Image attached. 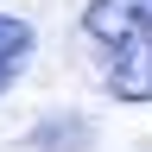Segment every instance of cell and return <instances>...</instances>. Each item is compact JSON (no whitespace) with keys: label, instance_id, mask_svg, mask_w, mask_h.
I'll return each mask as SVG.
<instances>
[{"label":"cell","instance_id":"obj_3","mask_svg":"<svg viewBox=\"0 0 152 152\" xmlns=\"http://www.w3.org/2000/svg\"><path fill=\"white\" fill-rule=\"evenodd\" d=\"M32 152H83L89 146V121H45V127H32V140H26Z\"/></svg>","mask_w":152,"mask_h":152},{"label":"cell","instance_id":"obj_2","mask_svg":"<svg viewBox=\"0 0 152 152\" xmlns=\"http://www.w3.org/2000/svg\"><path fill=\"white\" fill-rule=\"evenodd\" d=\"M32 51H38V32H32L19 13H0V95H7L19 76H26Z\"/></svg>","mask_w":152,"mask_h":152},{"label":"cell","instance_id":"obj_1","mask_svg":"<svg viewBox=\"0 0 152 152\" xmlns=\"http://www.w3.org/2000/svg\"><path fill=\"white\" fill-rule=\"evenodd\" d=\"M83 45L108 102H127V108L152 102V0H89Z\"/></svg>","mask_w":152,"mask_h":152}]
</instances>
